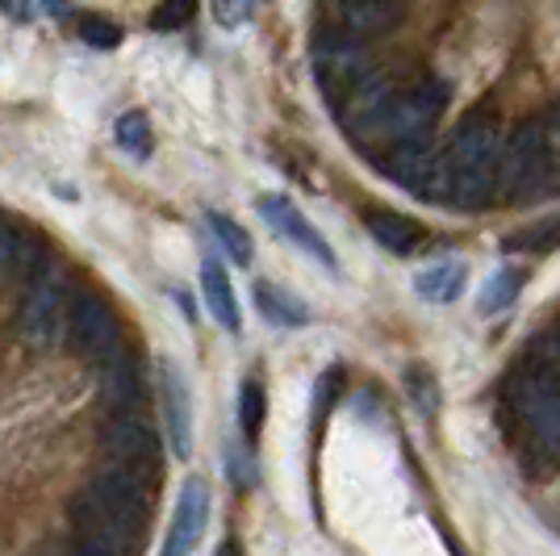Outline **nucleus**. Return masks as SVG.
<instances>
[{
	"label": "nucleus",
	"mask_w": 560,
	"mask_h": 556,
	"mask_svg": "<svg viewBox=\"0 0 560 556\" xmlns=\"http://www.w3.org/2000/svg\"><path fill=\"white\" fill-rule=\"evenodd\" d=\"M502 130L490 105L472 109L440 155V201L456 209H481L498 188Z\"/></svg>",
	"instance_id": "nucleus-1"
},
{
	"label": "nucleus",
	"mask_w": 560,
	"mask_h": 556,
	"mask_svg": "<svg viewBox=\"0 0 560 556\" xmlns=\"http://www.w3.org/2000/svg\"><path fill=\"white\" fill-rule=\"evenodd\" d=\"M151 482H142L139 473L105 464L89 477V486L71 498V523L84 540H114L121 548H130L139 540L142 523L151 514Z\"/></svg>",
	"instance_id": "nucleus-2"
},
{
	"label": "nucleus",
	"mask_w": 560,
	"mask_h": 556,
	"mask_svg": "<svg viewBox=\"0 0 560 556\" xmlns=\"http://www.w3.org/2000/svg\"><path fill=\"white\" fill-rule=\"evenodd\" d=\"M518 427L527 431V440L536 443L539 456L560 464V381L548 369H539L536 360L527 369L514 372L511 390H506Z\"/></svg>",
	"instance_id": "nucleus-3"
},
{
	"label": "nucleus",
	"mask_w": 560,
	"mask_h": 556,
	"mask_svg": "<svg viewBox=\"0 0 560 556\" xmlns=\"http://www.w3.org/2000/svg\"><path fill=\"white\" fill-rule=\"evenodd\" d=\"M552 135L544 121H523L514 126V135L502 147V160H498V188L523 201V197H536L539 188L548 185V172H552Z\"/></svg>",
	"instance_id": "nucleus-4"
},
{
	"label": "nucleus",
	"mask_w": 560,
	"mask_h": 556,
	"mask_svg": "<svg viewBox=\"0 0 560 556\" xmlns=\"http://www.w3.org/2000/svg\"><path fill=\"white\" fill-rule=\"evenodd\" d=\"M444 109H447V84L444 80H422V84L394 96V105H389V114L381 121L376 139L385 142V147L427 142L431 130H435V121L444 117Z\"/></svg>",
	"instance_id": "nucleus-5"
},
{
	"label": "nucleus",
	"mask_w": 560,
	"mask_h": 556,
	"mask_svg": "<svg viewBox=\"0 0 560 556\" xmlns=\"http://www.w3.org/2000/svg\"><path fill=\"white\" fill-rule=\"evenodd\" d=\"M18 326H22L25 344H34V348H50L68 331V277L59 268H47L30 280Z\"/></svg>",
	"instance_id": "nucleus-6"
},
{
	"label": "nucleus",
	"mask_w": 560,
	"mask_h": 556,
	"mask_svg": "<svg viewBox=\"0 0 560 556\" xmlns=\"http://www.w3.org/2000/svg\"><path fill=\"white\" fill-rule=\"evenodd\" d=\"M369 71H373V59L364 55V43H355L348 34H330L314 50V76H318V89L330 101V109H339Z\"/></svg>",
	"instance_id": "nucleus-7"
},
{
	"label": "nucleus",
	"mask_w": 560,
	"mask_h": 556,
	"mask_svg": "<svg viewBox=\"0 0 560 556\" xmlns=\"http://www.w3.org/2000/svg\"><path fill=\"white\" fill-rule=\"evenodd\" d=\"M105 452L114 456V464L130 468V473H139L142 482H155V473H160V456H164L155 427H151L147 418L135 415V410L114 415L109 431H105Z\"/></svg>",
	"instance_id": "nucleus-8"
},
{
	"label": "nucleus",
	"mask_w": 560,
	"mask_h": 556,
	"mask_svg": "<svg viewBox=\"0 0 560 556\" xmlns=\"http://www.w3.org/2000/svg\"><path fill=\"white\" fill-rule=\"evenodd\" d=\"M68 344L75 356L101 364L117 348V318L105 298L96 293H75L68 305Z\"/></svg>",
	"instance_id": "nucleus-9"
},
{
	"label": "nucleus",
	"mask_w": 560,
	"mask_h": 556,
	"mask_svg": "<svg viewBox=\"0 0 560 556\" xmlns=\"http://www.w3.org/2000/svg\"><path fill=\"white\" fill-rule=\"evenodd\" d=\"M394 80L385 76V71H369L355 89H351V96L335 109V114L343 117V126H348L355 139H376V130H381V121H385V114H389V105H394Z\"/></svg>",
	"instance_id": "nucleus-10"
},
{
	"label": "nucleus",
	"mask_w": 560,
	"mask_h": 556,
	"mask_svg": "<svg viewBox=\"0 0 560 556\" xmlns=\"http://www.w3.org/2000/svg\"><path fill=\"white\" fill-rule=\"evenodd\" d=\"M160 402H164V427H167V448L176 461L192 456V397H188V381L176 360L160 364Z\"/></svg>",
	"instance_id": "nucleus-11"
},
{
	"label": "nucleus",
	"mask_w": 560,
	"mask_h": 556,
	"mask_svg": "<svg viewBox=\"0 0 560 556\" xmlns=\"http://www.w3.org/2000/svg\"><path fill=\"white\" fill-rule=\"evenodd\" d=\"M256 213L272 227V231L280 234V239H289L298 252H305L310 259H318L323 268H330L335 273V252L327 247V239L310 227V218H305L298 206H289L284 197H259L256 201Z\"/></svg>",
	"instance_id": "nucleus-12"
},
{
	"label": "nucleus",
	"mask_w": 560,
	"mask_h": 556,
	"mask_svg": "<svg viewBox=\"0 0 560 556\" xmlns=\"http://www.w3.org/2000/svg\"><path fill=\"white\" fill-rule=\"evenodd\" d=\"M210 523V486L206 477H188L176 498V514H172V528H167L164 553L167 556H185L197 548V540Z\"/></svg>",
	"instance_id": "nucleus-13"
},
{
	"label": "nucleus",
	"mask_w": 560,
	"mask_h": 556,
	"mask_svg": "<svg viewBox=\"0 0 560 556\" xmlns=\"http://www.w3.org/2000/svg\"><path fill=\"white\" fill-rule=\"evenodd\" d=\"M401 13V0H339V34L369 43L389 34Z\"/></svg>",
	"instance_id": "nucleus-14"
},
{
	"label": "nucleus",
	"mask_w": 560,
	"mask_h": 556,
	"mask_svg": "<svg viewBox=\"0 0 560 556\" xmlns=\"http://www.w3.org/2000/svg\"><path fill=\"white\" fill-rule=\"evenodd\" d=\"M101 397H105V406H109L114 415L139 406V369H135V360L121 351V344L101 360Z\"/></svg>",
	"instance_id": "nucleus-15"
},
{
	"label": "nucleus",
	"mask_w": 560,
	"mask_h": 556,
	"mask_svg": "<svg viewBox=\"0 0 560 556\" xmlns=\"http://www.w3.org/2000/svg\"><path fill=\"white\" fill-rule=\"evenodd\" d=\"M364 227H369V234H373L385 252H394V255L419 252V243H422V227L410 213H397V209H369V213H364Z\"/></svg>",
	"instance_id": "nucleus-16"
},
{
	"label": "nucleus",
	"mask_w": 560,
	"mask_h": 556,
	"mask_svg": "<svg viewBox=\"0 0 560 556\" xmlns=\"http://www.w3.org/2000/svg\"><path fill=\"white\" fill-rule=\"evenodd\" d=\"M201 298H206L210 314L218 318V326H226V331H238V326H243V314H238V302H234V285H231V277L222 273L218 259H206V264H201Z\"/></svg>",
	"instance_id": "nucleus-17"
},
{
	"label": "nucleus",
	"mask_w": 560,
	"mask_h": 556,
	"mask_svg": "<svg viewBox=\"0 0 560 556\" xmlns=\"http://www.w3.org/2000/svg\"><path fill=\"white\" fill-rule=\"evenodd\" d=\"M465 280H468L465 264L460 259H447V264H435V268H422L419 277H415V293L431 305H447L465 293Z\"/></svg>",
	"instance_id": "nucleus-18"
},
{
	"label": "nucleus",
	"mask_w": 560,
	"mask_h": 556,
	"mask_svg": "<svg viewBox=\"0 0 560 556\" xmlns=\"http://www.w3.org/2000/svg\"><path fill=\"white\" fill-rule=\"evenodd\" d=\"M256 305L268 323L289 326V331L310 323V310H305L302 302H293V298H289L284 289H277V285H256Z\"/></svg>",
	"instance_id": "nucleus-19"
},
{
	"label": "nucleus",
	"mask_w": 560,
	"mask_h": 556,
	"mask_svg": "<svg viewBox=\"0 0 560 556\" xmlns=\"http://www.w3.org/2000/svg\"><path fill=\"white\" fill-rule=\"evenodd\" d=\"M114 135H117V147H121V151H130L135 160H147V155L155 151V139H151V117L142 114V109H130V114L117 117Z\"/></svg>",
	"instance_id": "nucleus-20"
},
{
	"label": "nucleus",
	"mask_w": 560,
	"mask_h": 556,
	"mask_svg": "<svg viewBox=\"0 0 560 556\" xmlns=\"http://www.w3.org/2000/svg\"><path fill=\"white\" fill-rule=\"evenodd\" d=\"M206 222H210L213 239L222 243V252L231 255L234 264H252V255H256V247H252V239H247V231H243L238 222H231L226 213H210Z\"/></svg>",
	"instance_id": "nucleus-21"
},
{
	"label": "nucleus",
	"mask_w": 560,
	"mask_h": 556,
	"mask_svg": "<svg viewBox=\"0 0 560 556\" xmlns=\"http://www.w3.org/2000/svg\"><path fill=\"white\" fill-rule=\"evenodd\" d=\"M264 418H268V394H264V385L256 377H247L243 390H238V427H243V436H259Z\"/></svg>",
	"instance_id": "nucleus-22"
},
{
	"label": "nucleus",
	"mask_w": 560,
	"mask_h": 556,
	"mask_svg": "<svg viewBox=\"0 0 560 556\" xmlns=\"http://www.w3.org/2000/svg\"><path fill=\"white\" fill-rule=\"evenodd\" d=\"M518 285H523V277H518L514 268H502V273H493V277L486 280V289H481V298H477L481 314H498V310H506V305L518 298Z\"/></svg>",
	"instance_id": "nucleus-23"
},
{
	"label": "nucleus",
	"mask_w": 560,
	"mask_h": 556,
	"mask_svg": "<svg viewBox=\"0 0 560 556\" xmlns=\"http://www.w3.org/2000/svg\"><path fill=\"white\" fill-rule=\"evenodd\" d=\"M9 273H30V264H25L22 231L9 218H0V277H9Z\"/></svg>",
	"instance_id": "nucleus-24"
},
{
	"label": "nucleus",
	"mask_w": 560,
	"mask_h": 556,
	"mask_svg": "<svg viewBox=\"0 0 560 556\" xmlns=\"http://www.w3.org/2000/svg\"><path fill=\"white\" fill-rule=\"evenodd\" d=\"M552 247H560V218L557 222H539L536 231L506 239V252H552Z\"/></svg>",
	"instance_id": "nucleus-25"
},
{
	"label": "nucleus",
	"mask_w": 560,
	"mask_h": 556,
	"mask_svg": "<svg viewBox=\"0 0 560 556\" xmlns=\"http://www.w3.org/2000/svg\"><path fill=\"white\" fill-rule=\"evenodd\" d=\"M197 13V0H160V9L151 13V25L155 30H185Z\"/></svg>",
	"instance_id": "nucleus-26"
},
{
	"label": "nucleus",
	"mask_w": 560,
	"mask_h": 556,
	"mask_svg": "<svg viewBox=\"0 0 560 556\" xmlns=\"http://www.w3.org/2000/svg\"><path fill=\"white\" fill-rule=\"evenodd\" d=\"M80 38L96 50H114L117 43H121V30H117L109 18H84V22H80Z\"/></svg>",
	"instance_id": "nucleus-27"
},
{
	"label": "nucleus",
	"mask_w": 560,
	"mask_h": 556,
	"mask_svg": "<svg viewBox=\"0 0 560 556\" xmlns=\"http://www.w3.org/2000/svg\"><path fill=\"white\" fill-rule=\"evenodd\" d=\"M256 4L259 0H213V13H218V22L234 30L238 22H247L256 13Z\"/></svg>",
	"instance_id": "nucleus-28"
},
{
	"label": "nucleus",
	"mask_w": 560,
	"mask_h": 556,
	"mask_svg": "<svg viewBox=\"0 0 560 556\" xmlns=\"http://www.w3.org/2000/svg\"><path fill=\"white\" fill-rule=\"evenodd\" d=\"M548 135H552V151H560V114L552 117V126H548Z\"/></svg>",
	"instance_id": "nucleus-29"
}]
</instances>
